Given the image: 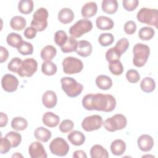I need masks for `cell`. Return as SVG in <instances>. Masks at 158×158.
<instances>
[{"label":"cell","mask_w":158,"mask_h":158,"mask_svg":"<svg viewBox=\"0 0 158 158\" xmlns=\"http://www.w3.org/2000/svg\"><path fill=\"white\" fill-rule=\"evenodd\" d=\"M83 107L88 110H98L110 112L116 106V100L111 94L102 93L88 94L82 99Z\"/></svg>","instance_id":"1"},{"label":"cell","mask_w":158,"mask_h":158,"mask_svg":"<svg viewBox=\"0 0 158 158\" xmlns=\"http://www.w3.org/2000/svg\"><path fill=\"white\" fill-rule=\"evenodd\" d=\"M60 83L62 90L70 98L78 96L83 89V85L71 77H62L60 79Z\"/></svg>","instance_id":"2"},{"label":"cell","mask_w":158,"mask_h":158,"mask_svg":"<svg viewBox=\"0 0 158 158\" xmlns=\"http://www.w3.org/2000/svg\"><path fill=\"white\" fill-rule=\"evenodd\" d=\"M133 52L134 55L133 63L134 65L137 67L144 66L149 56V47L143 43H137L133 46Z\"/></svg>","instance_id":"3"},{"label":"cell","mask_w":158,"mask_h":158,"mask_svg":"<svg viewBox=\"0 0 158 158\" xmlns=\"http://www.w3.org/2000/svg\"><path fill=\"white\" fill-rule=\"evenodd\" d=\"M136 18L141 23L154 26L157 28L158 23V12L156 9L141 8L137 13Z\"/></svg>","instance_id":"4"},{"label":"cell","mask_w":158,"mask_h":158,"mask_svg":"<svg viewBox=\"0 0 158 158\" xmlns=\"http://www.w3.org/2000/svg\"><path fill=\"white\" fill-rule=\"evenodd\" d=\"M48 16L49 14L46 9L43 7L39 8L33 15L31 26L37 31H44L48 26L47 19Z\"/></svg>","instance_id":"5"},{"label":"cell","mask_w":158,"mask_h":158,"mask_svg":"<svg viewBox=\"0 0 158 158\" xmlns=\"http://www.w3.org/2000/svg\"><path fill=\"white\" fill-rule=\"evenodd\" d=\"M127 120L125 116L122 114H117L107 118L103 122L102 125L106 130L110 132H114L123 129L127 126Z\"/></svg>","instance_id":"6"},{"label":"cell","mask_w":158,"mask_h":158,"mask_svg":"<svg viewBox=\"0 0 158 158\" xmlns=\"http://www.w3.org/2000/svg\"><path fill=\"white\" fill-rule=\"evenodd\" d=\"M63 71L66 74L72 75L80 73L83 69V64L81 60L73 57H65L62 63Z\"/></svg>","instance_id":"7"},{"label":"cell","mask_w":158,"mask_h":158,"mask_svg":"<svg viewBox=\"0 0 158 158\" xmlns=\"http://www.w3.org/2000/svg\"><path fill=\"white\" fill-rule=\"evenodd\" d=\"M92 28L93 23L89 20L80 19L70 28L69 33L71 36L77 38L90 31Z\"/></svg>","instance_id":"8"},{"label":"cell","mask_w":158,"mask_h":158,"mask_svg":"<svg viewBox=\"0 0 158 158\" xmlns=\"http://www.w3.org/2000/svg\"><path fill=\"white\" fill-rule=\"evenodd\" d=\"M49 149L52 154L57 156H65L69 151V146L64 138L57 137L51 142Z\"/></svg>","instance_id":"9"},{"label":"cell","mask_w":158,"mask_h":158,"mask_svg":"<svg viewBox=\"0 0 158 158\" xmlns=\"http://www.w3.org/2000/svg\"><path fill=\"white\" fill-rule=\"evenodd\" d=\"M38 63L33 58H27L22 61V65L18 71V75L21 77H30L36 72Z\"/></svg>","instance_id":"10"},{"label":"cell","mask_w":158,"mask_h":158,"mask_svg":"<svg viewBox=\"0 0 158 158\" xmlns=\"http://www.w3.org/2000/svg\"><path fill=\"white\" fill-rule=\"evenodd\" d=\"M103 124L102 118L99 115H93L85 117L81 123L82 128L86 131H93L97 130Z\"/></svg>","instance_id":"11"},{"label":"cell","mask_w":158,"mask_h":158,"mask_svg":"<svg viewBox=\"0 0 158 158\" xmlns=\"http://www.w3.org/2000/svg\"><path fill=\"white\" fill-rule=\"evenodd\" d=\"M19 84V82L17 77L12 74H5L1 80L2 88L6 92H14L17 90Z\"/></svg>","instance_id":"12"},{"label":"cell","mask_w":158,"mask_h":158,"mask_svg":"<svg viewBox=\"0 0 158 158\" xmlns=\"http://www.w3.org/2000/svg\"><path fill=\"white\" fill-rule=\"evenodd\" d=\"M28 153L31 158H46L48 156L43 144L38 141L31 143L29 146Z\"/></svg>","instance_id":"13"},{"label":"cell","mask_w":158,"mask_h":158,"mask_svg":"<svg viewBox=\"0 0 158 158\" xmlns=\"http://www.w3.org/2000/svg\"><path fill=\"white\" fill-rule=\"evenodd\" d=\"M137 144L141 151L148 152L151 151L154 146V139L149 135H142L138 138Z\"/></svg>","instance_id":"14"},{"label":"cell","mask_w":158,"mask_h":158,"mask_svg":"<svg viewBox=\"0 0 158 158\" xmlns=\"http://www.w3.org/2000/svg\"><path fill=\"white\" fill-rule=\"evenodd\" d=\"M75 52L77 54L81 57H88L92 52V45L88 41H79L77 43Z\"/></svg>","instance_id":"15"},{"label":"cell","mask_w":158,"mask_h":158,"mask_svg":"<svg viewBox=\"0 0 158 158\" xmlns=\"http://www.w3.org/2000/svg\"><path fill=\"white\" fill-rule=\"evenodd\" d=\"M57 98L56 93L51 91H46L43 95L42 102L43 104L48 109H52L57 104Z\"/></svg>","instance_id":"16"},{"label":"cell","mask_w":158,"mask_h":158,"mask_svg":"<svg viewBox=\"0 0 158 158\" xmlns=\"http://www.w3.org/2000/svg\"><path fill=\"white\" fill-rule=\"evenodd\" d=\"M42 120L46 126L50 128H54L59 123L60 118L57 115L51 112H47L43 115Z\"/></svg>","instance_id":"17"},{"label":"cell","mask_w":158,"mask_h":158,"mask_svg":"<svg viewBox=\"0 0 158 158\" xmlns=\"http://www.w3.org/2000/svg\"><path fill=\"white\" fill-rule=\"evenodd\" d=\"M96 24L97 28L101 30H109L114 26L113 20L106 16L98 17L96 20Z\"/></svg>","instance_id":"18"},{"label":"cell","mask_w":158,"mask_h":158,"mask_svg":"<svg viewBox=\"0 0 158 158\" xmlns=\"http://www.w3.org/2000/svg\"><path fill=\"white\" fill-rule=\"evenodd\" d=\"M98 11V6L95 2H88L81 8V15L84 18H90L95 15Z\"/></svg>","instance_id":"19"},{"label":"cell","mask_w":158,"mask_h":158,"mask_svg":"<svg viewBox=\"0 0 158 158\" xmlns=\"http://www.w3.org/2000/svg\"><path fill=\"white\" fill-rule=\"evenodd\" d=\"M73 12L69 8H62L58 13V20L62 23L68 24L71 23L74 19Z\"/></svg>","instance_id":"20"},{"label":"cell","mask_w":158,"mask_h":158,"mask_svg":"<svg viewBox=\"0 0 158 158\" xmlns=\"http://www.w3.org/2000/svg\"><path fill=\"white\" fill-rule=\"evenodd\" d=\"M67 138L69 141L74 146H81L85 141V135L80 131L77 130H74L70 132Z\"/></svg>","instance_id":"21"},{"label":"cell","mask_w":158,"mask_h":158,"mask_svg":"<svg viewBox=\"0 0 158 158\" xmlns=\"http://www.w3.org/2000/svg\"><path fill=\"white\" fill-rule=\"evenodd\" d=\"M125 149L126 144L120 139L114 140L110 144V151L114 155L121 156L124 153Z\"/></svg>","instance_id":"22"},{"label":"cell","mask_w":158,"mask_h":158,"mask_svg":"<svg viewBox=\"0 0 158 158\" xmlns=\"http://www.w3.org/2000/svg\"><path fill=\"white\" fill-rule=\"evenodd\" d=\"M96 84L99 89L102 90H107L112 87V80L107 75H101L96 77Z\"/></svg>","instance_id":"23"},{"label":"cell","mask_w":158,"mask_h":158,"mask_svg":"<svg viewBox=\"0 0 158 158\" xmlns=\"http://www.w3.org/2000/svg\"><path fill=\"white\" fill-rule=\"evenodd\" d=\"M101 7L104 12L108 14H114L118 9V2L116 0H103Z\"/></svg>","instance_id":"24"},{"label":"cell","mask_w":158,"mask_h":158,"mask_svg":"<svg viewBox=\"0 0 158 158\" xmlns=\"http://www.w3.org/2000/svg\"><path fill=\"white\" fill-rule=\"evenodd\" d=\"M51 132L49 130L43 127L37 128L34 132V136L35 138L37 140L43 143L48 141V140L51 138Z\"/></svg>","instance_id":"25"},{"label":"cell","mask_w":158,"mask_h":158,"mask_svg":"<svg viewBox=\"0 0 158 158\" xmlns=\"http://www.w3.org/2000/svg\"><path fill=\"white\" fill-rule=\"evenodd\" d=\"M91 158H108L109 153L101 145L95 144L90 149Z\"/></svg>","instance_id":"26"},{"label":"cell","mask_w":158,"mask_h":158,"mask_svg":"<svg viewBox=\"0 0 158 158\" xmlns=\"http://www.w3.org/2000/svg\"><path fill=\"white\" fill-rule=\"evenodd\" d=\"M56 53L57 50L53 46L48 45L41 49L40 55L44 61H51L56 56Z\"/></svg>","instance_id":"27"},{"label":"cell","mask_w":158,"mask_h":158,"mask_svg":"<svg viewBox=\"0 0 158 158\" xmlns=\"http://www.w3.org/2000/svg\"><path fill=\"white\" fill-rule=\"evenodd\" d=\"M27 22L25 18L21 16H14L10 21V25L11 28L16 31H21L26 27Z\"/></svg>","instance_id":"28"},{"label":"cell","mask_w":158,"mask_h":158,"mask_svg":"<svg viewBox=\"0 0 158 158\" xmlns=\"http://www.w3.org/2000/svg\"><path fill=\"white\" fill-rule=\"evenodd\" d=\"M140 88L141 90L145 93H151L156 88L155 81L151 77H145L141 81Z\"/></svg>","instance_id":"29"},{"label":"cell","mask_w":158,"mask_h":158,"mask_svg":"<svg viewBox=\"0 0 158 158\" xmlns=\"http://www.w3.org/2000/svg\"><path fill=\"white\" fill-rule=\"evenodd\" d=\"M33 1L31 0H21L18 4L19 11L23 14H30L33 9Z\"/></svg>","instance_id":"30"},{"label":"cell","mask_w":158,"mask_h":158,"mask_svg":"<svg viewBox=\"0 0 158 158\" xmlns=\"http://www.w3.org/2000/svg\"><path fill=\"white\" fill-rule=\"evenodd\" d=\"M6 41L9 46L17 49L23 41L22 36L19 34L15 33H9L6 38Z\"/></svg>","instance_id":"31"},{"label":"cell","mask_w":158,"mask_h":158,"mask_svg":"<svg viewBox=\"0 0 158 158\" xmlns=\"http://www.w3.org/2000/svg\"><path fill=\"white\" fill-rule=\"evenodd\" d=\"M28 122L25 118L21 117L14 118L11 122L12 128L16 131H22L27 128Z\"/></svg>","instance_id":"32"},{"label":"cell","mask_w":158,"mask_h":158,"mask_svg":"<svg viewBox=\"0 0 158 158\" xmlns=\"http://www.w3.org/2000/svg\"><path fill=\"white\" fill-rule=\"evenodd\" d=\"M77 43L78 41L75 38L72 36H69L66 43L60 47V49L64 53H69L75 51Z\"/></svg>","instance_id":"33"},{"label":"cell","mask_w":158,"mask_h":158,"mask_svg":"<svg viewBox=\"0 0 158 158\" xmlns=\"http://www.w3.org/2000/svg\"><path fill=\"white\" fill-rule=\"evenodd\" d=\"M57 70L56 65L51 61H44L42 64L41 71L46 75H54L57 72Z\"/></svg>","instance_id":"34"},{"label":"cell","mask_w":158,"mask_h":158,"mask_svg":"<svg viewBox=\"0 0 158 158\" xmlns=\"http://www.w3.org/2000/svg\"><path fill=\"white\" fill-rule=\"evenodd\" d=\"M154 30L149 27H142L139 31V38L143 41H148L153 38L154 36Z\"/></svg>","instance_id":"35"},{"label":"cell","mask_w":158,"mask_h":158,"mask_svg":"<svg viewBox=\"0 0 158 158\" xmlns=\"http://www.w3.org/2000/svg\"><path fill=\"white\" fill-rule=\"evenodd\" d=\"M5 137L7 138L11 143L12 148L17 147L21 143L22 136L20 133L15 131H10L7 133Z\"/></svg>","instance_id":"36"},{"label":"cell","mask_w":158,"mask_h":158,"mask_svg":"<svg viewBox=\"0 0 158 158\" xmlns=\"http://www.w3.org/2000/svg\"><path fill=\"white\" fill-rule=\"evenodd\" d=\"M109 69L114 75H120L123 72V66L120 60L109 62Z\"/></svg>","instance_id":"37"},{"label":"cell","mask_w":158,"mask_h":158,"mask_svg":"<svg viewBox=\"0 0 158 158\" xmlns=\"http://www.w3.org/2000/svg\"><path fill=\"white\" fill-rule=\"evenodd\" d=\"M114 37L110 33H105L100 35L98 38L99 43L102 46H108L113 43Z\"/></svg>","instance_id":"38"},{"label":"cell","mask_w":158,"mask_h":158,"mask_svg":"<svg viewBox=\"0 0 158 158\" xmlns=\"http://www.w3.org/2000/svg\"><path fill=\"white\" fill-rule=\"evenodd\" d=\"M17 50L18 52L23 56L31 55L33 52V46L30 43L23 41L20 46L17 48Z\"/></svg>","instance_id":"39"},{"label":"cell","mask_w":158,"mask_h":158,"mask_svg":"<svg viewBox=\"0 0 158 158\" xmlns=\"http://www.w3.org/2000/svg\"><path fill=\"white\" fill-rule=\"evenodd\" d=\"M120 53L114 48H111L109 49L106 53V59L107 62H111L116 60H119L121 57Z\"/></svg>","instance_id":"40"},{"label":"cell","mask_w":158,"mask_h":158,"mask_svg":"<svg viewBox=\"0 0 158 158\" xmlns=\"http://www.w3.org/2000/svg\"><path fill=\"white\" fill-rule=\"evenodd\" d=\"M68 36L65 31L63 30H58L55 33L54 35V41L56 44L61 47L67 41Z\"/></svg>","instance_id":"41"},{"label":"cell","mask_w":158,"mask_h":158,"mask_svg":"<svg viewBox=\"0 0 158 158\" xmlns=\"http://www.w3.org/2000/svg\"><path fill=\"white\" fill-rule=\"evenodd\" d=\"M129 47V41L126 38H122L116 43L114 48L120 53L121 55L123 54Z\"/></svg>","instance_id":"42"},{"label":"cell","mask_w":158,"mask_h":158,"mask_svg":"<svg viewBox=\"0 0 158 158\" xmlns=\"http://www.w3.org/2000/svg\"><path fill=\"white\" fill-rule=\"evenodd\" d=\"M22 60L19 57H14L9 62L7 65V69L9 70L12 72L18 73V71L22 65Z\"/></svg>","instance_id":"43"},{"label":"cell","mask_w":158,"mask_h":158,"mask_svg":"<svg viewBox=\"0 0 158 158\" xmlns=\"http://www.w3.org/2000/svg\"><path fill=\"white\" fill-rule=\"evenodd\" d=\"M127 80L131 83H136L140 80V76L138 72L135 69L128 70L126 73Z\"/></svg>","instance_id":"44"},{"label":"cell","mask_w":158,"mask_h":158,"mask_svg":"<svg viewBox=\"0 0 158 158\" xmlns=\"http://www.w3.org/2000/svg\"><path fill=\"white\" fill-rule=\"evenodd\" d=\"M74 127V123L71 120H64L59 125V130L64 133H69L72 130Z\"/></svg>","instance_id":"45"},{"label":"cell","mask_w":158,"mask_h":158,"mask_svg":"<svg viewBox=\"0 0 158 158\" xmlns=\"http://www.w3.org/2000/svg\"><path fill=\"white\" fill-rule=\"evenodd\" d=\"M138 0H123L122 1L123 7L127 11L134 10L138 7Z\"/></svg>","instance_id":"46"},{"label":"cell","mask_w":158,"mask_h":158,"mask_svg":"<svg viewBox=\"0 0 158 158\" xmlns=\"http://www.w3.org/2000/svg\"><path fill=\"white\" fill-rule=\"evenodd\" d=\"M12 148V145L9 140L6 138V137L1 138V148H0V152L2 154L7 153L10 148Z\"/></svg>","instance_id":"47"},{"label":"cell","mask_w":158,"mask_h":158,"mask_svg":"<svg viewBox=\"0 0 158 158\" xmlns=\"http://www.w3.org/2000/svg\"><path fill=\"white\" fill-rule=\"evenodd\" d=\"M136 30V25L134 21H127L124 25V31L128 35H132L135 33Z\"/></svg>","instance_id":"48"},{"label":"cell","mask_w":158,"mask_h":158,"mask_svg":"<svg viewBox=\"0 0 158 158\" xmlns=\"http://www.w3.org/2000/svg\"><path fill=\"white\" fill-rule=\"evenodd\" d=\"M36 32L37 31L34 28H33L32 27H29L25 30L23 34L26 38L31 40L33 39L36 36Z\"/></svg>","instance_id":"49"},{"label":"cell","mask_w":158,"mask_h":158,"mask_svg":"<svg viewBox=\"0 0 158 158\" xmlns=\"http://www.w3.org/2000/svg\"><path fill=\"white\" fill-rule=\"evenodd\" d=\"M9 57V52L6 48L3 46L0 47V62L3 63L7 60Z\"/></svg>","instance_id":"50"},{"label":"cell","mask_w":158,"mask_h":158,"mask_svg":"<svg viewBox=\"0 0 158 158\" xmlns=\"http://www.w3.org/2000/svg\"><path fill=\"white\" fill-rule=\"evenodd\" d=\"M8 122V118L6 114L4 112L0 113V127L1 128L5 127Z\"/></svg>","instance_id":"51"},{"label":"cell","mask_w":158,"mask_h":158,"mask_svg":"<svg viewBox=\"0 0 158 158\" xmlns=\"http://www.w3.org/2000/svg\"><path fill=\"white\" fill-rule=\"evenodd\" d=\"M73 158H86L87 156L86 153L82 150H77L73 154Z\"/></svg>","instance_id":"52"},{"label":"cell","mask_w":158,"mask_h":158,"mask_svg":"<svg viewBox=\"0 0 158 158\" xmlns=\"http://www.w3.org/2000/svg\"><path fill=\"white\" fill-rule=\"evenodd\" d=\"M12 157H23V156L21 155V154H20V153H19V152H16V153L14 154Z\"/></svg>","instance_id":"53"}]
</instances>
